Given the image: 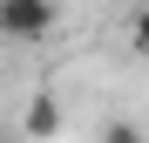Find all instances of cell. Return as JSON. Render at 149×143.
<instances>
[{
    "instance_id": "8992f818",
    "label": "cell",
    "mask_w": 149,
    "mask_h": 143,
    "mask_svg": "<svg viewBox=\"0 0 149 143\" xmlns=\"http://www.w3.org/2000/svg\"><path fill=\"white\" fill-rule=\"evenodd\" d=\"M0 41H7V34H0Z\"/></svg>"
},
{
    "instance_id": "277c9868",
    "label": "cell",
    "mask_w": 149,
    "mask_h": 143,
    "mask_svg": "<svg viewBox=\"0 0 149 143\" xmlns=\"http://www.w3.org/2000/svg\"><path fill=\"white\" fill-rule=\"evenodd\" d=\"M129 48H136V55H149V0L129 14Z\"/></svg>"
},
{
    "instance_id": "7a4b0ae2",
    "label": "cell",
    "mask_w": 149,
    "mask_h": 143,
    "mask_svg": "<svg viewBox=\"0 0 149 143\" xmlns=\"http://www.w3.org/2000/svg\"><path fill=\"white\" fill-rule=\"evenodd\" d=\"M61 136V102L54 95H27V109H20V143H54Z\"/></svg>"
},
{
    "instance_id": "3957f363",
    "label": "cell",
    "mask_w": 149,
    "mask_h": 143,
    "mask_svg": "<svg viewBox=\"0 0 149 143\" xmlns=\"http://www.w3.org/2000/svg\"><path fill=\"white\" fill-rule=\"evenodd\" d=\"M102 143H149V136H142V123H129V116H109V123H102Z\"/></svg>"
},
{
    "instance_id": "5b68a950",
    "label": "cell",
    "mask_w": 149,
    "mask_h": 143,
    "mask_svg": "<svg viewBox=\"0 0 149 143\" xmlns=\"http://www.w3.org/2000/svg\"><path fill=\"white\" fill-rule=\"evenodd\" d=\"M0 143H20V130H7V123H0Z\"/></svg>"
},
{
    "instance_id": "6da1fadb",
    "label": "cell",
    "mask_w": 149,
    "mask_h": 143,
    "mask_svg": "<svg viewBox=\"0 0 149 143\" xmlns=\"http://www.w3.org/2000/svg\"><path fill=\"white\" fill-rule=\"evenodd\" d=\"M0 34L7 41H47L54 34V0H0Z\"/></svg>"
}]
</instances>
